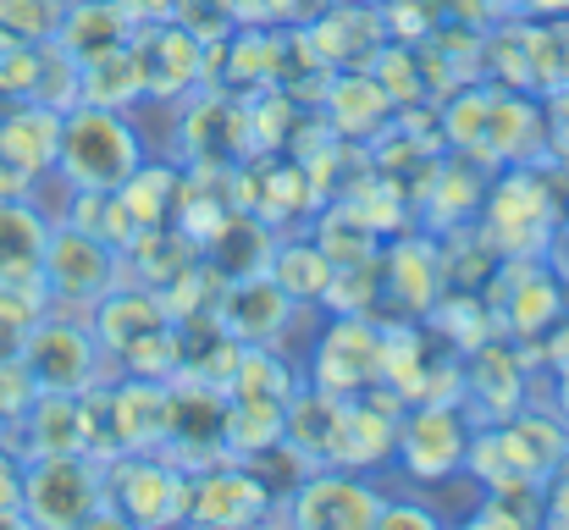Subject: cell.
Masks as SVG:
<instances>
[{
  "label": "cell",
  "mask_w": 569,
  "mask_h": 530,
  "mask_svg": "<svg viewBox=\"0 0 569 530\" xmlns=\"http://www.w3.org/2000/svg\"><path fill=\"white\" fill-rule=\"evenodd\" d=\"M44 277L61 293H94L106 282V254L83 238V232H56L44 243Z\"/></svg>",
  "instance_id": "obj_5"
},
{
  "label": "cell",
  "mask_w": 569,
  "mask_h": 530,
  "mask_svg": "<svg viewBox=\"0 0 569 530\" xmlns=\"http://www.w3.org/2000/svg\"><path fill=\"white\" fill-rule=\"evenodd\" d=\"M33 327H39V316L28 304V288H0V364L22 359Z\"/></svg>",
  "instance_id": "obj_7"
},
{
  "label": "cell",
  "mask_w": 569,
  "mask_h": 530,
  "mask_svg": "<svg viewBox=\"0 0 569 530\" xmlns=\"http://www.w3.org/2000/svg\"><path fill=\"white\" fill-rule=\"evenodd\" d=\"M44 221L11 193L0 199V288H33L44 277Z\"/></svg>",
  "instance_id": "obj_3"
},
{
  "label": "cell",
  "mask_w": 569,
  "mask_h": 530,
  "mask_svg": "<svg viewBox=\"0 0 569 530\" xmlns=\"http://www.w3.org/2000/svg\"><path fill=\"white\" fill-rule=\"evenodd\" d=\"M94 509V481L72 453H44L22 476V514L44 526H72Z\"/></svg>",
  "instance_id": "obj_2"
},
{
  "label": "cell",
  "mask_w": 569,
  "mask_h": 530,
  "mask_svg": "<svg viewBox=\"0 0 569 530\" xmlns=\"http://www.w3.org/2000/svg\"><path fill=\"white\" fill-rule=\"evenodd\" d=\"M0 520H22V470L0 448Z\"/></svg>",
  "instance_id": "obj_8"
},
{
  "label": "cell",
  "mask_w": 569,
  "mask_h": 530,
  "mask_svg": "<svg viewBox=\"0 0 569 530\" xmlns=\"http://www.w3.org/2000/svg\"><path fill=\"white\" fill-rule=\"evenodd\" d=\"M56 161L78 188H122L139 167V150H133V133L111 111H72L61 122Z\"/></svg>",
  "instance_id": "obj_1"
},
{
  "label": "cell",
  "mask_w": 569,
  "mask_h": 530,
  "mask_svg": "<svg viewBox=\"0 0 569 530\" xmlns=\"http://www.w3.org/2000/svg\"><path fill=\"white\" fill-rule=\"evenodd\" d=\"M22 364L33 376V387L44 392H72L83 376H89V343L72 332V327H33Z\"/></svg>",
  "instance_id": "obj_4"
},
{
  "label": "cell",
  "mask_w": 569,
  "mask_h": 530,
  "mask_svg": "<svg viewBox=\"0 0 569 530\" xmlns=\"http://www.w3.org/2000/svg\"><path fill=\"white\" fill-rule=\"evenodd\" d=\"M44 33H56L50 0H0V50L6 44H39Z\"/></svg>",
  "instance_id": "obj_6"
}]
</instances>
